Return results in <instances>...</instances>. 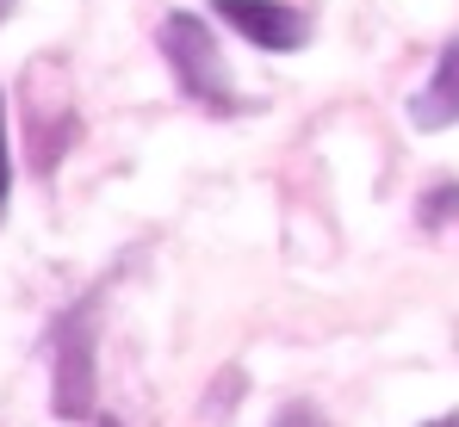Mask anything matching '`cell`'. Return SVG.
<instances>
[{
    "instance_id": "30bf717a",
    "label": "cell",
    "mask_w": 459,
    "mask_h": 427,
    "mask_svg": "<svg viewBox=\"0 0 459 427\" xmlns=\"http://www.w3.org/2000/svg\"><path fill=\"white\" fill-rule=\"evenodd\" d=\"M93 427H118V422H93Z\"/></svg>"
},
{
    "instance_id": "277c9868",
    "label": "cell",
    "mask_w": 459,
    "mask_h": 427,
    "mask_svg": "<svg viewBox=\"0 0 459 427\" xmlns=\"http://www.w3.org/2000/svg\"><path fill=\"white\" fill-rule=\"evenodd\" d=\"M410 124L416 131H447V124H459V38L435 56L429 87L410 99Z\"/></svg>"
},
{
    "instance_id": "9c48e42d",
    "label": "cell",
    "mask_w": 459,
    "mask_h": 427,
    "mask_svg": "<svg viewBox=\"0 0 459 427\" xmlns=\"http://www.w3.org/2000/svg\"><path fill=\"white\" fill-rule=\"evenodd\" d=\"M6 13H13V0H0V25H6Z\"/></svg>"
},
{
    "instance_id": "ba28073f",
    "label": "cell",
    "mask_w": 459,
    "mask_h": 427,
    "mask_svg": "<svg viewBox=\"0 0 459 427\" xmlns=\"http://www.w3.org/2000/svg\"><path fill=\"white\" fill-rule=\"evenodd\" d=\"M422 427H459V409L454 415H435V422H422Z\"/></svg>"
},
{
    "instance_id": "5b68a950",
    "label": "cell",
    "mask_w": 459,
    "mask_h": 427,
    "mask_svg": "<svg viewBox=\"0 0 459 427\" xmlns=\"http://www.w3.org/2000/svg\"><path fill=\"white\" fill-rule=\"evenodd\" d=\"M447 217H459V186H435V192L422 199V223H429V229H441Z\"/></svg>"
},
{
    "instance_id": "7a4b0ae2",
    "label": "cell",
    "mask_w": 459,
    "mask_h": 427,
    "mask_svg": "<svg viewBox=\"0 0 459 427\" xmlns=\"http://www.w3.org/2000/svg\"><path fill=\"white\" fill-rule=\"evenodd\" d=\"M212 6H218L224 25H236L267 56H292V50L310 44V19L299 6H286V0H212Z\"/></svg>"
},
{
    "instance_id": "8992f818",
    "label": "cell",
    "mask_w": 459,
    "mask_h": 427,
    "mask_svg": "<svg viewBox=\"0 0 459 427\" xmlns=\"http://www.w3.org/2000/svg\"><path fill=\"white\" fill-rule=\"evenodd\" d=\"M13 199V142H6V93H0V217Z\"/></svg>"
},
{
    "instance_id": "6da1fadb",
    "label": "cell",
    "mask_w": 459,
    "mask_h": 427,
    "mask_svg": "<svg viewBox=\"0 0 459 427\" xmlns=\"http://www.w3.org/2000/svg\"><path fill=\"white\" fill-rule=\"evenodd\" d=\"M155 44H161V56H168V69H174V87H180L186 99H199V106H212V112H236L230 69H224V56H218L212 25H205L199 13H168L161 31H155Z\"/></svg>"
},
{
    "instance_id": "3957f363",
    "label": "cell",
    "mask_w": 459,
    "mask_h": 427,
    "mask_svg": "<svg viewBox=\"0 0 459 427\" xmlns=\"http://www.w3.org/2000/svg\"><path fill=\"white\" fill-rule=\"evenodd\" d=\"M56 415H93V310H81L56 335Z\"/></svg>"
},
{
    "instance_id": "52a82bcc",
    "label": "cell",
    "mask_w": 459,
    "mask_h": 427,
    "mask_svg": "<svg viewBox=\"0 0 459 427\" xmlns=\"http://www.w3.org/2000/svg\"><path fill=\"white\" fill-rule=\"evenodd\" d=\"M273 427H323V422H316V415H310L305 403H299V409H286V415H280Z\"/></svg>"
}]
</instances>
